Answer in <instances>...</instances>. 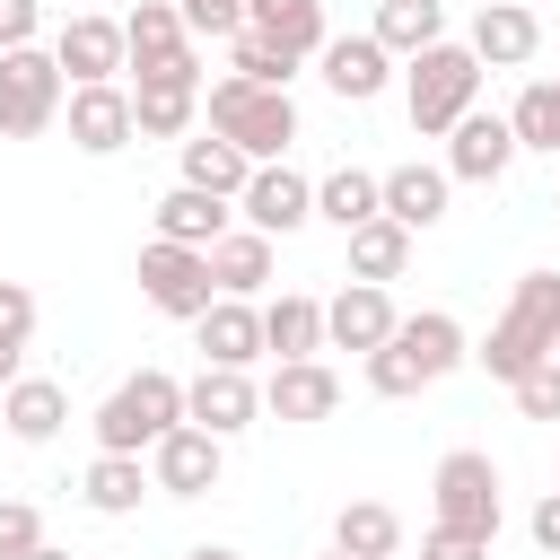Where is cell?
Returning a JSON list of instances; mask_svg holds the SVG:
<instances>
[{
	"label": "cell",
	"mask_w": 560,
	"mask_h": 560,
	"mask_svg": "<svg viewBox=\"0 0 560 560\" xmlns=\"http://www.w3.org/2000/svg\"><path fill=\"white\" fill-rule=\"evenodd\" d=\"M166 429H184V385H175L166 368H140V376H122V385L96 402V446H105V455H140V446H158Z\"/></svg>",
	"instance_id": "5"
},
{
	"label": "cell",
	"mask_w": 560,
	"mask_h": 560,
	"mask_svg": "<svg viewBox=\"0 0 560 560\" xmlns=\"http://www.w3.org/2000/svg\"><path fill=\"white\" fill-rule=\"evenodd\" d=\"M402 262H411V236H402L394 219H368V228H350V280L385 289V280H402Z\"/></svg>",
	"instance_id": "31"
},
{
	"label": "cell",
	"mask_w": 560,
	"mask_h": 560,
	"mask_svg": "<svg viewBox=\"0 0 560 560\" xmlns=\"http://www.w3.org/2000/svg\"><path fill=\"white\" fill-rule=\"evenodd\" d=\"M228 44H236V52H228V79H245V88H289L298 61H289L280 44H262V35H228Z\"/></svg>",
	"instance_id": "35"
},
{
	"label": "cell",
	"mask_w": 560,
	"mask_h": 560,
	"mask_svg": "<svg viewBox=\"0 0 560 560\" xmlns=\"http://www.w3.org/2000/svg\"><path fill=\"white\" fill-rule=\"evenodd\" d=\"M61 96H70V79L52 70V52H0V140H35V131H52V114H61Z\"/></svg>",
	"instance_id": "7"
},
{
	"label": "cell",
	"mask_w": 560,
	"mask_h": 560,
	"mask_svg": "<svg viewBox=\"0 0 560 560\" xmlns=\"http://www.w3.org/2000/svg\"><path fill=\"white\" fill-rule=\"evenodd\" d=\"M0 420H9V438H18V446H44V438H61L70 394H61L52 376H18V385L0 394Z\"/></svg>",
	"instance_id": "24"
},
{
	"label": "cell",
	"mask_w": 560,
	"mask_h": 560,
	"mask_svg": "<svg viewBox=\"0 0 560 560\" xmlns=\"http://www.w3.org/2000/svg\"><path fill=\"white\" fill-rule=\"evenodd\" d=\"M245 35L306 61V52H324V0H245Z\"/></svg>",
	"instance_id": "23"
},
{
	"label": "cell",
	"mask_w": 560,
	"mask_h": 560,
	"mask_svg": "<svg viewBox=\"0 0 560 560\" xmlns=\"http://www.w3.org/2000/svg\"><path fill=\"white\" fill-rule=\"evenodd\" d=\"M551 368H560V350H551Z\"/></svg>",
	"instance_id": "47"
},
{
	"label": "cell",
	"mask_w": 560,
	"mask_h": 560,
	"mask_svg": "<svg viewBox=\"0 0 560 560\" xmlns=\"http://www.w3.org/2000/svg\"><path fill=\"white\" fill-rule=\"evenodd\" d=\"M201 114V52H184L175 70H149L131 88V140H184Z\"/></svg>",
	"instance_id": "9"
},
{
	"label": "cell",
	"mask_w": 560,
	"mask_h": 560,
	"mask_svg": "<svg viewBox=\"0 0 560 560\" xmlns=\"http://www.w3.org/2000/svg\"><path fill=\"white\" fill-rule=\"evenodd\" d=\"M140 298L158 306V315H175V324H192L219 289H210V254H192V245H166V236H149L140 245Z\"/></svg>",
	"instance_id": "8"
},
{
	"label": "cell",
	"mask_w": 560,
	"mask_h": 560,
	"mask_svg": "<svg viewBox=\"0 0 560 560\" xmlns=\"http://www.w3.org/2000/svg\"><path fill=\"white\" fill-rule=\"evenodd\" d=\"M79 490H88V508H96V516H131V508H140V490H149V472H140V455H96Z\"/></svg>",
	"instance_id": "33"
},
{
	"label": "cell",
	"mask_w": 560,
	"mask_h": 560,
	"mask_svg": "<svg viewBox=\"0 0 560 560\" xmlns=\"http://www.w3.org/2000/svg\"><path fill=\"white\" fill-rule=\"evenodd\" d=\"M394 324H402V315H394V298H385V289H368V280H350L341 298H324V341H332V350H359V359H368V350H385V332H394Z\"/></svg>",
	"instance_id": "18"
},
{
	"label": "cell",
	"mask_w": 560,
	"mask_h": 560,
	"mask_svg": "<svg viewBox=\"0 0 560 560\" xmlns=\"http://www.w3.org/2000/svg\"><path fill=\"white\" fill-rule=\"evenodd\" d=\"M516 166V131H508V114H464L455 131H446V184H499Z\"/></svg>",
	"instance_id": "13"
},
{
	"label": "cell",
	"mask_w": 560,
	"mask_h": 560,
	"mask_svg": "<svg viewBox=\"0 0 560 560\" xmlns=\"http://www.w3.org/2000/svg\"><path fill=\"white\" fill-rule=\"evenodd\" d=\"M368 35H376L385 52H402V61H411V52H429V44H446V0H385Z\"/></svg>",
	"instance_id": "29"
},
{
	"label": "cell",
	"mask_w": 560,
	"mask_h": 560,
	"mask_svg": "<svg viewBox=\"0 0 560 560\" xmlns=\"http://www.w3.org/2000/svg\"><path fill=\"white\" fill-rule=\"evenodd\" d=\"M210 131H219L245 166H271V158L298 140V105H289V88H245V79H219V88H210Z\"/></svg>",
	"instance_id": "4"
},
{
	"label": "cell",
	"mask_w": 560,
	"mask_h": 560,
	"mask_svg": "<svg viewBox=\"0 0 560 560\" xmlns=\"http://www.w3.org/2000/svg\"><path fill=\"white\" fill-rule=\"evenodd\" d=\"M9 385H18V350H0V394H9Z\"/></svg>",
	"instance_id": "43"
},
{
	"label": "cell",
	"mask_w": 560,
	"mask_h": 560,
	"mask_svg": "<svg viewBox=\"0 0 560 560\" xmlns=\"http://www.w3.org/2000/svg\"><path fill=\"white\" fill-rule=\"evenodd\" d=\"M508 131H516V149H551L560 158V79H525V96L508 105Z\"/></svg>",
	"instance_id": "34"
},
{
	"label": "cell",
	"mask_w": 560,
	"mask_h": 560,
	"mask_svg": "<svg viewBox=\"0 0 560 560\" xmlns=\"http://www.w3.org/2000/svg\"><path fill=\"white\" fill-rule=\"evenodd\" d=\"M245 175H254V166H245V158H236L219 131L184 140V184H192V192H219V201H236V192H245Z\"/></svg>",
	"instance_id": "32"
},
{
	"label": "cell",
	"mask_w": 560,
	"mask_h": 560,
	"mask_svg": "<svg viewBox=\"0 0 560 560\" xmlns=\"http://www.w3.org/2000/svg\"><path fill=\"white\" fill-rule=\"evenodd\" d=\"M61 114H70V149H88V158H114V149H131V88H70L61 96Z\"/></svg>",
	"instance_id": "15"
},
{
	"label": "cell",
	"mask_w": 560,
	"mask_h": 560,
	"mask_svg": "<svg viewBox=\"0 0 560 560\" xmlns=\"http://www.w3.org/2000/svg\"><path fill=\"white\" fill-rule=\"evenodd\" d=\"M376 210L402 228V236H420V228H438L446 219V166H394V175H376Z\"/></svg>",
	"instance_id": "22"
},
{
	"label": "cell",
	"mask_w": 560,
	"mask_h": 560,
	"mask_svg": "<svg viewBox=\"0 0 560 560\" xmlns=\"http://www.w3.org/2000/svg\"><path fill=\"white\" fill-rule=\"evenodd\" d=\"M149 490H166V499H210L219 490V438L210 429H166L158 446H149Z\"/></svg>",
	"instance_id": "12"
},
{
	"label": "cell",
	"mask_w": 560,
	"mask_h": 560,
	"mask_svg": "<svg viewBox=\"0 0 560 560\" xmlns=\"http://www.w3.org/2000/svg\"><path fill=\"white\" fill-rule=\"evenodd\" d=\"M534 551H542V560H560V490L534 508Z\"/></svg>",
	"instance_id": "42"
},
{
	"label": "cell",
	"mask_w": 560,
	"mask_h": 560,
	"mask_svg": "<svg viewBox=\"0 0 560 560\" xmlns=\"http://www.w3.org/2000/svg\"><path fill=\"white\" fill-rule=\"evenodd\" d=\"M420 560H490V542H472V534H446V525H429Z\"/></svg>",
	"instance_id": "41"
},
{
	"label": "cell",
	"mask_w": 560,
	"mask_h": 560,
	"mask_svg": "<svg viewBox=\"0 0 560 560\" xmlns=\"http://www.w3.org/2000/svg\"><path fill=\"white\" fill-rule=\"evenodd\" d=\"M192 332H201V359L210 368H254L262 359V306L254 298H210L192 315Z\"/></svg>",
	"instance_id": "19"
},
{
	"label": "cell",
	"mask_w": 560,
	"mask_h": 560,
	"mask_svg": "<svg viewBox=\"0 0 560 560\" xmlns=\"http://www.w3.org/2000/svg\"><path fill=\"white\" fill-rule=\"evenodd\" d=\"M508 394H516V411H525V420H560V368H551V359H542V368H525Z\"/></svg>",
	"instance_id": "36"
},
{
	"label": "cell",
	"mask_w": 560,
	"mask_h": 560,
	"mask_svg": "<svg viewBox=\"0 0 560 560\" xmlns=\"http://www.w3.org/2000/svg\"><path fill=\"white\" fill-rule=\"evenodd\" d=\"M324 88L341 96V105H368V96H385V79H394V52L376 44V35H324Z\"/></svg>",
	"instance_id": "17"
},
{
	"label": "cell",
	"mask_w": 560,
	"mask_h": 560,
	"mask_svg": "<svg viewBox=\"0 0 560 560\" xmlns=\"http://www.w3.org/2000/svg\"><path fill=\"white\" fill-rule=\"evenodd\" d=\"M262 350H271V359H315V350H324V306L298 298V289H280V298L262 306Z\"/></svg>",
	"instance_id": "27"
},
{
	"label": "cell",
	"mask_w": 560,
	"mask_h": 560,
	"mask_svg": "<svg viewBox=\"0 0 560 560\" xmlns=\"http://www.w3.org/2000/svg\"><path fill=\"white\" fill-rule=\"evenodd\" d=\"M551 210H560V201H551Z\"/></svg>",
	"instance_id": "48"
},
{
	"label": "cell",
	"mask_w": 560,
	"mask_h": 560,
	"mask_svg": "<svg viewBox=\"0 0 560 560\" xmlns=\"http://www.w3.org/2000/svg\"><path fill=\"white\" fill-rule=\"evenodd\" d=\"M158 236H166V245H192V254H210V245L228 236V201H219V192H192V184H175V192L158 201Z\"/></svg>",
	"instance_id": "25"
},
{
	"label": "cell",
	"mask_w": 560,
	"mask_h": 560,
	"mask_svg": "<svg viewBox=\"0 0 560 560\" xmlns=\"http://www.w3.org/2000/svg\"><path fill=\"white\" fill-rule=\"evenodd\" d=\"M192 52V35H184V18H175V0H140L131 18H122V70H175Z\"/></svg>",
	"instance_id": "21"
},
{
	"label": "cell",
	"mask_w": 560,
	"mask_h": 560,
	"mask_svg": "<svg viewBox=\"0 0 560 560\" xmlns=\"http://www.w3.org/2000/svg\"><path fill=\"white\" fill-rule=\"evenodd\" d=\"M262 411L271 420H332L341 411V376L324 359H280L271 385H262Z\"/></svg>",
	"instance_id": "20"
},
{
	"label": "cell",
	"mask_w": 560,
	"mask_h": 560,
	"mask_svg": "<svg viewBox=\"0 0 560 560\" xmlns=\"http://www.w3.org/2000/svg\"><path fill=\"white\" fill-rule=\"evenodd\" d=\"M44 26V0H0V52H26Z\"/></svg>",
	"instance_id": "40"
},
{
	"label": "cell",
	"mask_w": 560,
	"mask_h": 560,
	"mask_svg": "<svg viewBox=\"0 0 560 560\" xmlns=\"http://www.w3.org/2000/svg\"><path fill=\"white\" fill-rule=\"evenodd\" d=\"M26 560H70V551H52V542H35V551H26Z\"/></svg>",
	"instance_id": "45"
},
{
	"label": "cell",
	"mask_w": 560,
	"mask_h": 560,
	"mask_svg": "<svg viewBox=\"0 0 560 560\" xmlns=\"http://www.w3.org/2000/svg\"><path fill=\"white\" fill-rule=\"evenodd\" d=\"M184 560H236V551H228V542H201V551H184Z\"/></svg>",
	"instance_id": "44"
},
{
	"label": "cell",
	"mask_w": 560,
	"mask_h": 560,
	"mask_svg": "<svg viewBox=\"0 0 560 560\" xmlns=\"http://www.w3.org/2000/svg\"><path fill=\"white\" fill-rule=\"evenodd\" d=\"M236 210H245V228H254V236H298V228L315 219V184H306L298 166H280V158H271V166H254V175H245Z\"/></svg>",
	"instance_id": "10"
},
{
	"label": "cell",
	"mask_w": 560,
	"mask_h": 560,
	"mask_svg": "<svg viewBox=\"0 0 560 560\" xmlns=\"http://www.w3.org/2000/svg\"><path fill=\"white\" fill-rule=\"evenodd\" d=\"M429 499H438V525H446V534L499 542V464H490L481 446H455V455H438V472H429Z\"/></svg>",
	"instance_id": "6"
},
{
	"label": "cell",
	"mask_w": 560,
	"mask_h": 560,
	"mask_svg": "<svg viewBox=\"0 0 560 560\" xmlns=\"http://www.w3.org/2000/svg\"><path fill=\"white\" fill-rule=\"evenodd\" d=\"M35 542H44V516L26 499H0V560H26Z\"/></svg>",
	"instance_id": "39"
},
{
	"label": "cell",
	"mask_w": 560,
	"mask_h": 560,
	"mask_svg": "<svg viewBox=\"0 0 560 560\" xmlns=\"http://www.w3.org/2000/svg\"><path fill=\"white\" fill-rule=\"evenodd\" d=\"M560 350V271H525L516 280V298H508V315L490 324V341L472 350L499 385H516L525 368H542Z\"/></svg>",
	"instance_id": "2"
},
{
	"label": "cell",
	"mask_w": 560,
	"mask_h": 560,
	"mask_svg": "<svg viewBox=\"0 0 560 560\" xmlns=\"http://www.w3.org/2000/svg\"><path fill=\"white\" fill-rule=\"evenodd\" d=\"M481 70H525L534 52H542V18L525 9V0H481V18H472V44H464Z\"/></svg>",
	"instance_id": "14"
},
{
	"label": "cell",
	"mask_w": 560,
	"mask_h": 560,
	"mask_svg": "<svg viewBox=\"0 0 560 560\" xmlns=\"http://www.w3.org/2000/svg\"><path fill=\"white\" fill-rule=\"evenodd\" d=\"M184 420H192V429H210V438L228 446L236 429H254V420H262V385H254L245 368H201V376L184 385Z\"/></svg>",
	"instance_id": "11"
},
{
	"label": "cell",
	"mask_w": 560,
	"mask_h": 560,
	"mask_svg": "<svg viewBox=\"0 0 560 560\" xmlns=\"http://www.w3.org/2000/svg\"><path fill=\"white\" fill-rule=\"evenodd\" d=\"M262 280H271V236L228 228V236L210 245V289H219V298H254Z\"/></svg>",
	"instance_id": "26"
},
{
	"label": "cell",
	"mask_w": 560,
	"mask_h": 560,
	"mask_svg": "<svg viewBox=\"0 0 560 560\" xmlns=\"http://www.w3.org/2000/svg\"><path fill=\"white\" fill-rule=\"evenodd\" d=\"M324 560H350V551H324Z\"/></svg>",
	"instance_id": "46"
},
{
	"label": "cell",
	"mask_w": 560,
	"mask_h": 560,
	"mask_svg": "<svg viewBox=\"0 0 560 560\" xmlns=\"http://www.w3.org/2000/svg\"><path fill=\"white\" fill-rule=\"evenodd\" d=\"M26 341H35V289L0 280V350H26Z\"/></svg>",
	"instance_id": "37"
},
{
	"label": "cell",
	"mask_w": 560,
	"mask_h": 560,
	"mask_svg": "<svg viewBox=\"0 0 560 560\" xmlns=\"http://www.w3.org/2000/svg\"><path fill=\"white\" fill-rule=\"evenodd\" d=\"M184 35H245V0H175Z\"/></svg>",
	"instance_id": "38"
},
{
	"label": "cell",
	"mask_w": 560,
	"mask_h": 560,
	"mask_svg": "<svg viewBox=\"0 0 560 560\" xmlns=\"http://www.w3.org/2000/svg\"><path fill=\"white\" fill-rule=\"evenodd\" d=\"M315 219H332L341 236L368 228V219H385V210H376V175H368V166H332V175L315 184Z\"/></svg>",
	"instance_id": "30"
},
{
	"label": "cell",
	"mask_w": 560,
	"mask_h": 560,
	"mask_svg": "<svg viewBox=\"0 0 560 560\" xmlns=\"http://www.w3.org/2000/svg\"><path fill=\"white\" fill-rule=\"evenodd\" d=\"M52 70H61L70 88H105V79L122 70V26H114V18H70V26L52 35Z\"/></svg>",
	"instance_id": "16"
},
{
	"label": "cell",
	"mask_w": 560,
	"mask_h": 560,
	"mask_svg": "<svg viewBox=\"0 0 560 560\" xmlns=\"http://www.w3.org/2000/svg\"><path fill=\"white\" fill-rule=\"evenodd\" d=\"M472 359V341H464V324L446 315V306H420V315H402L394 332H385V350H368V394H385V402H402V394H420V385H438V376H455Z\"/></svg>",
	"instance_id": "1"
},
{
	"label": "cell",
	"mask_w": 560,
	"mask_h": 560,
	"mask_svg": "<svg viewBox=\"0 0 560 560\" xmlns=\"http://www.w3.org/2000/svg\"><path fill=\"white\" fill-rule=\"evenodd\" d=\"M332 551H350V560H394V551H402V516H394L385 499H350V508L332 516Z\"/></svg>",
	"instance_id": "28"
},
{
	"label": "cell",
	"mask_w": 560,
	"mask_h": 560,
	"mask_svg": "<svg viewBox=\"0 0 560 560\" xmlns=\"http://www.w3.org/2000/svg\"><path fill=\"white\" fill-rule=\"evenodd\" d=\"M402 105H411V131H420V140H446V131L481 105V61H472L464 44H429V52H411Z\"/></svg>",
	"instance_id": "3"
}]
</instances>
